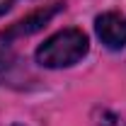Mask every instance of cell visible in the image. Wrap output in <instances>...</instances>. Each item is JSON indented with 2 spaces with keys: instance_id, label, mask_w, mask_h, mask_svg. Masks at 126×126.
<instances>
[{
  "instance_id": "6da1fadb",
  "label": "cell",
  "mask_w": 126,
  "mask_h": 126,
  "mask_svg": "<svg viewBox=\"0 0 126 126\" xmlns=\"http://www.w3.org/2000/svg\"><path fill=\"white\" fill-rule=\"evenodd\" d=\"M87 48H90V41L82 29H75V27L61 29L36 48V63L44 68H51V70L68 68V65H75L78 61H82L87 56Z\"/></svg>"
},
{
  "instance_id": "7a4b0ae2",
  "label": "cell",
  "mask_w": 126,
  "mask_h": 126,
  "mask_svg": "<svg viewBox=\"0 0 126 126\" xmlns=\"http://www.w3.org/2000/svg\"><path fill=\"white\" fill-rule=\"evenodd\" d=\"M61 10H63V2H53V5H46V7L32 12V15L17 19L15 24H10L5 32H0V44H10V41H15V39H22V36H32V34H36L39 29H44V27H46V24L58 15Z\"/></svg>"
},
{
  "instance_id": "3957f363",
  "label": "cell",
  "mask_w": 126,
  "mask_h": 126,
  "mask_svg": "<svg viewBox=\"0 0 126 126\" xmlns=\"http://www.w3.org/2000/svg\"><path fill=\"white\" fill-rule=\"evenodd\" d=\"M94 32L99 41L111 51H119L126 46V19L116 12H104L94 19Z\"/></svg>"
},
{
  "instance_id": "277c9868",
  "label": "cell",
  "mask_w": 126,
  "mask_h": 126,
  "mask_svg": "<svg viewBox=\"0 0 126 126\" xmlns=\"http://www.w3.org/2000/svg\"><path fill=\"white\" fill-rule=\"evenodd\" d=\"M102 119H104V121H99V126H124L121 119L114 116V114H109V111H102Z\"/></svg>"
},
{
  "instance_id": "5b68a950",
  "label": "cell",
  "mask_w": 126,
  "mask_h": 126,
  "mask_svg": "<svg viewBox=\"0 0 126 126\" xmlns=\"http://www.w3.org/2000/svg\"><path fill=\"white\" fill-rule=\"evenodd\" d=\"M10 5H12V0H0V17L10 10Z\"/></svg>"
},
{
  "instance_id": "8992f818",
  "label": "cell",
  "mask_w": 126,
  "mask_h": 126,
  "mask_svg": "<svg viewBox=\"0 0 126 126\" xmlns=\"http://www.w3.org/2000/svg\"><path fill=\"white\" fill-rule=\"evenodd\" d=\"M15 126H22V124H15Z\"/></svg>"
}]
</instances>
